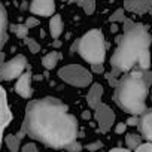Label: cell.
Instances as JSON below:
<instances>
[{"mask_svg":"<svg viewBox=\"0 0 152 152\" xmlns=\"http://www.w3.org/2000/svg\"><path fill=\"white\" fill-rule=\"evenodd\" d=\"M21 131L52 149H66L78 137V119L63 102L45 97L27 104Z\"/></svg>","mask_w":152,"mask_h":152,"instance_id":"1","label":"cell"},{"mask_svg":"<svg viewBox=\"0 0 152 152\" xmlns=\"http://www.w3.org/2000/svg\"><path fill=\"white\" fill-rule=\"evenodd\" d=\"M124 23V34L116 39L118 46L110 57V66L115 73L131 72L134 66H139L140 70H148L151 67L149 46L152 37L143 24L131 20Z\"/></svg>","mask_w":152,"mask_h":152,"instance_id":"2","label":"cell"},{"mask_svg":"<svg viewBox=\"0 0 152 152\" xmlns=\"http://www.w3.org/2000/svg\"><path fill=\"white\" fill-rule=\"evenodd\" d=\"M148 84L142 72H127L115 85L113 102L130 115H142L146 110Z\"/></svg>","mask_w":152,"mask_h":152,"instance_id":"3","label":"cell"},{"mask_svg":"<svg viewBox=\"0 0 152 152\" xmlns=\"http://www.w3.org/2000/svg\"><path fill=\"white\" fill-rule=\"evenodd\" d=\"M73 49L91 66L103 64L106 60V40L99 28L88 30L78 42L73 45Z\"/></svg>","mask_w":152,"mask_h":152,"instance_id":"4","label":"cell"},{"mask_svg":"<svg viewBox=\"0 0 152 152\" xmlns=\"http://www.w3.org/2000/svg\"><path fill=\"white\" fill-rule=\"evenodd\" d=\"M58 76H60L61 81H64L66 84L76 87V88H85V87L91 85V82H93L91 72L81 64L63 66L58 70Z\"/></svg>","mask_w":152,"mask_h":152,"instance_id":"5","label":"cell"},{"mask_svg":"<svg viewBox=\"0 0 152 152\" xmlns=\"http://www.w3.org/2000/svg\"><path fill=\"white\" fill-rule=\"evenodd\" d=\"M27 67V58L23 54L15 55L9 61L3 63L0 66V81H14L18 79L24 73Z\"/></svg>","mask_w":152,"mask_h":152,"instance_id":"6","label":"cell"},{"mask_svg":"<svg viewBox=\"0 0 152 152\" xmlns=\"http://www.w3.org/2000/svg\"><path fill=\"white\" fill-rule=\"evenodd\" d=\"M94 116H96V119H97V124H99V128H100L102 133L109 131V130L113 127V124H115V113H113V110H112L107 104H104V103H100V104L94 109Z\"/></svg>","mask_w":152,"mask_h":152,"instance_id":"7","label":"cell"},{"mask_svg":"<svg viewBox=\"0 0 152 152\" xmlns=\"http://www.w3.org/2000/svg\"><path fill=\"white\" fill-rule=\"evenodd\" d=\"M11 121H12V112L8 104V96L6 91L0 87V145H2L3 140L5 128L11 124Z\"/></svg>","mask_w":152,"mask_h":152,"instance_id":"8","label":"cell"},{"mask_svg":"<svg viewBox=\"0 0 152 152\" xmlns=\"http://www.w3.org/2000/svg\"><path fill=\"white\" fill-rule=\"evenodd\" d=\"M30 12L37 17H52L55 14V0H31Z\"/></svg>","mask_w":152,"mask_h":152,"instance_id":"9","label":"cell"},{"mask_svg":"<svg viewBox=\"0 0 152 152\" xmlns=\"http://www.w3.org/2000/svg\"><path fill=\"white\" fill-rule=\"evenodd\" d=\"M15 91L23 99H30L31 97L33 88H31V72L30 70L24 72L18 78V81L15 84Z\"/></svg>","mask_w":152,"mask_h":152,"instance_id":"10","label":"cell"},{"mask_svg":"<svg viewBox=\"0 0 152 152\" xmlns=\"http://www.w3.org/2000/svg\"><path fill=\"white\" fill-rule=\"evenodd\" d=\"M137 128H139L143 139H146L148 142H152V109L145 110L139 116Z\"/></svg>","mask_w":152,"mask_h":152,"instance_id":"11","label":"cell"},{"mask_svg":"<svg viewBox=\"0 0 152 152\" xmlns=\"http://www.w3.org/2000/svg\"><path fill=\"white\" fill-rule=\"evenodd\" d=\"M124 9L131 14L143 15L152 9V0H124Z\"/></svg>","mask_w":152,"mask_h":152,"instance_id":"12","label":"cell"},{"mask_svg":"<svg viewBox=\"0 0 152 152\" xmlns=\"http://www.w3.org/2000/svg\"><path fill=\"white\" fill-rule=\"evenodd\" d=\"M102 97H103V87L100 84H93L90 87V91L87 94V103L91 109H96L100 103H102Z\"/></svg>","mask_w":152,"mask_h":152,"instance_id":"13","label":"cell"},{"mask_svg":"<svg viewBox=\"0 0 152 152\" xmlns=\"http://www.w3.org/2000/svg\"><path fill=\"white\" fill-rule=\"evenodd\" d=\"M64 31V23H63V18L61 15L58 14H54L51 17V21H49V33H51V37L55 40V39H60V36L63 34Z\"/></svg>","mask_w":152,"mask_h":152,"instance_id":"14","label":"cell"},{"mask_svg":"<svg viewBox=\"0 0 152 152\" xmlns=\"http://www.w3.org/2000/svg\"><path fill=\"white\" fill-rule=\"evenodd\" d=\"M8 39V14L5 6L0 3V49Z\"/></svg>","mask_w":152,"mask_h":152,"instance_id":"15","label":"cell"},{"mask_svg":"<svg viewBox=\"0 0 152 152\" xmlns=\"http://www.w3.org/2000/svg\"><path fill=\"white\" fill-rule=\"evenodd\" d=\"M60 60H61V54L57 52V51H51V52H48L46 55L42 57V66L46 70H51V69H54L58 64Z\"/></svg>","mask_w":152,"mask_h":152,"instance_id":"16","label":"cell"},{"mask_svg":"<svg viewBox=\"0 0 152 152\" xmlns=\"http://www.w3.org/2000/svg\"><path fill=\"white\" fill-rule=\"evenodd\" d=\"M5 143L8 146V149L11 152H18L20 151V143H21V139L17 136V134H8L5 137Z\"/></svg>","mask_w":152,"mask_h":152,"instance_id":"17","label":"cell"},{"mask_svg":"<svg viewBox=\"0 0 152 152\" xmlns=\"http://www.w3.org/2000/svg\"><path fill=\"white\" fill-rule=\"evenodd\" d=\"M142 134H136V133H130L125 136V145L128 149H136L140 143H142Z\"/></svg>","mask_w":152,"mask_h":152,"instance_id":"18","label":"cell"},{"mask_svg":"<svg viewBox=\"0 0 152 152\" xmlns=\"http://www.w3.org/2000/svg\"><path fill=\"white\" fill-rule=\"evenodd\" d=\"M11 30L18 39H26L27 34H28V27L26 26V23L24 24H12Z\"/></svg>","mask_w":152,"mask_h":152,"instance_id":"19","label":"cell"},{"mask_svg":"<svg viewBox=\"0 0 152 152\" xmlns=\"http://www.w3.org/2000/svg\"><path fill=\"white\" fill-rule=\"evenodd\" d=\"M76 3L84 9L87 15H93L96 11V0H76Z\"/></svg>","mask_w":152,"mask_h":152,"instance_id":"20","label":"cell"},{"mask_svg":"<svg viewBox=\"0 0 152 152\" xmlns=\"http://www.w3.org/2000/svg\"><path fill=\"white\" fill-rule=\"evenodd\" d=\"M24 40H26V45H27V48H28V51H30L31 54H37V52L40 51V45H39L34 39H28V37H26Z\"/></svg>","mask_w":152,"mask_h":152,"instance_id":"21","label":"cell"},{"mask_svg":"<svg viewBox=\"0 0 152 152\" xmlns=\"http://www.w3.org/2000/svg\"><path fill=\"white\" fill-rule=\"evenodd\" d=\"M124 11L125 9H116L112 15H110V18H109V21L110 23H118V21H125V17H124Z\"/></svg>","mask_w":152,"mask_h":152,"instance_id":"22","label":"cell"},{"mask_svg":"<svg viewBox=\"0 0 152 152\" xmlns=\"http://www.w3.org/2000/svg\"><path fill=\"white\" fill-rule=\"evenodd\" d=\"M136 152H152V142H146V143H140L136 149Z\"/></svg>","mask_w":152,"mask_h":152,"instance_id":"23","label":"cell"},{"mask_svg":"<svg viewBox=\"0 0 152 152\" xmlns=\"http://www.w3.org/2000/svg\"><path fill=\"white\" fill-rule=\"evenodd\" d=\"M66 151H69V152H81V151H82V145H81L78 140H75V142H72V143L66 148Z\"/></svg>","mask_w":152,"mask_h":152,"instance_id":"24","label":"cell"},{"mask_svg":"<svg viewBox=\"0 0 152 152\" xmlns=\"http://www.w3.org/2000/svg\"><path fill=\"white\" fill-rule=\"evenodd\" d=\"M102 146H103V143H102L100 140H97V142H94V143H90V145H87V149H88L90 152H96V151H99Z\"/></svg>","mask_w":152,"mask_h":152,"instance_id":"25","label":"cell"},{"mask_svg":"<svg viewBox=\"0 0 152 152\" xmlns=\"http://www.w3.org/2000/svg\"><path fill=\"white\" fill-rule=\"evenodd\" d=\"M26 26H27L28 28L37 27V26H39V20H37V18H34V17H30V18H27V20H26Z\"/></svg>","mask_w":152,"mask_h":152,"instance_id":"26","label":"cell"},{"mask_svg":"<svg viewBox=\"0 0 152 152\" xmlns=\"http://www.w3.org/2000/svg\"><path fill=\"white\" fill-rule=\"evenodd\" d=\"M23 152H39V149L34 143H26L23 146Z\"/></svg>","mask_w":152,"mask_h":152,"instance_id":"27","label":"cell"},{"mask_svg":"<svg viewBox=\"0 0 152 152\" xmlns=\"http://www.w3.org/2000/svg\"><path fill=\"white\" fill-rule=\"evenodd\" d=\"M125 130H127V122H118L115 125V133L116 134H122V133H125Z\"/></svg>","mask_w":152,"mask_h":152,"instance_id":"28","label":"cell"},{"mask_svg":"<svg viewBox=\"0 0 152 152\" xmlns=\"http://www.w3.org/2000/svg\"><path fill=\"white\" fill-rule=\"evenodd\" d=\"M137 124H139V118H137V115H133L131 118L127 119V125H137Z\"/></svg>","mask_w":152,"mask_h":152,"instance_id":"29","label":"cell"},{"mask_svg":"<svg viewBox=\"0 0 152 152\" xmlns=\"http://www.w3.org/2000/svg\"><path fill=\"white\" fill-rule=\"evenodd\" d=\"M91 69L94 73H103V64H93Z\"/></svg>","mask_w":152,"mask_h":152,"instance_id":"30","label":"cell"},{"mask_svg":"<svg viewBox=\"0 0 152 152\" xmlns=\"http://www.w3.org/2000/svg\"><path fill=\"white\" fill-rule=\"evenodd\" d=\"M109 152H130V149L128 148H113Z\"/></svg>","mask_w":152,"mask_h":152,"instance_id":"31","label":"cell"},{"mask_svg":"<svg viewBox=\"0 0 152 152\" xmlns=\"http://www.w3.org/2000/svg\"><path fill=\"white\" fill-rule=\"evenodd\" d=\"M82 118H84V119H90V118H91V112H90V110H84V112H82Z\"/></svg>","mask_w":152,"mask_h":152,"instance_id":"32","label":"cell"},{"mask_svg":"<svg viewBox=\"0 0 152 152\" xmlns=\"http://www.w3.org/2000/svg\"><path fill=\"white\" fill-rule=\"evenodd\" d=\"M110 30H112V33H116V31H118V26H116V23H112Z\"/></svg>","mask_w":152,"mask_h":152,"instance_id":"33","label":"cell"},{"mask_svg":"<svg viewBox=\"0 0 152 152\" xmlns=\"http://www.w3.org/2000/svg\"><path fill=\"white\" fill-rule=\"evenodd\" d=\"M5 61H3V54H0V66H2Z\"/></svg>","mask_w":152,"mask_h":152,"instance_id":"34","label":"cell"},{"mask_svg":"<svg viewBox=\"0 0 152 152\" xmlns=\"http://www.w3.org/2000/svg\"><path fill=\"white\" fill-rule=\"evenodd\" d=\"M61 2H67V0H61Z\"/></svg>","mask_w":152,"mask_h":152,"instance_id":"35","label":"cell"}]
</instances>
